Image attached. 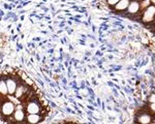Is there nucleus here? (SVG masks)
<instances>
[{
  "mask_svg": "<svg viewBox=\"0 0 155 124\" xmlns=\"http://www.w3.org/2000/svg\"><path fill=\"white\" fill-rule=\"evenodd\" d=\"M129 4H130V0H120L118 3L114 6V8L117 11H127Z\"/></svg>",
  "mask_w": 155,
  "mask_h": 124,
  "instance_id": "obj_6",
  "label": "nucleus"
},
{
  "mask_svg": "<svg viewBox=\"0 0 155 124\" xmlns=\"http://www.w3.org/2000/svg\"><path fill=\"white\" fill-rule=\"evenodd\" d=\"M26 111L28 114H39L41 112V106L35 101H30L26 106Z\"/></svg>",
  "mask_w": 155,
  "mask_h": 124,
  "instance_id": "obj_4",
  "label": "nucleus"
},
{
  "mask_svg": "<svg viewBox=\"0 0 155 124\" xmlns=\"http://www.w3.org/2000/svg\"><path fill=\"white\" fill-rule=\"evenodd\" d=\"M140 9H141V1H139V0H132V1H130L128 8H127V14L134 16V15L139 14Z\"/></svg>",
  "mask_w": 155,
  "mask_h": 124,
  "instance_id": "obj_3",
  "label": "nucleus"
},
{
  "mask_svg": "<svg viewBox=\"0 0 155 124\" xmlns=\"http://www.w3.org/2000/svg\"><path fill=\"white\" fill-rule=\"evenodd\" d=\"M12 117H14V120L16 121V122L20 123V122H22L25 118H26V116H25L24 111L17 110V111H15L14 114H12Z\"/></svg>",
  "mask_w": 155,
  "mask_h": 124,
  "instance_id": "obj_9",
  "label": "nucleus"
},
{
  "mask_svg": "<svg viewBox=\"0 0 155 124\" xmlns=\"http://www.w3.org/2000/svg\"><path fill=\"white\" fill-rule=\"evenodd\" d=\"M154 92H155V91H154Z\"/></svg>",
  "mask_w": 155,
  "mask_h": 124,
  "instance_id": "obj_16",
  "label": "nucleus"
},
{
  "mask_svg": "<svg viewBox=\"0 0 155 124\" xmlns=\"http://www.w3.org/2000/svg\"><path fill=\"white\" fill-rule=\"evenodd\" d=\"M149 109L150 111H152V113H155V103H150Z\"/></svg>",
  "mask_w": 155,
  "mask_h": 124,
  "instance_id": "obj_15",
  "label": "nucleus"
},
{
  "mask_svg": "<svg viewBox=\"0 0 155 124\" xmlns=\"http://www.w3.org/2000/svg\"><path fill=\"white\" fill-rule=\"evenodd\" d=\"M152 116L149 115L148 113H142L139 117L137 118V122L142 123V124H147L152 122Z\"/></svg>",
  "mask_w": 155,
  "mask_h": 124,
  "instance_id": "obj_7",
  "label": "nucleus"
},
{
  "mask_svg": "<svg viewBox=\"0 0 155 124\" xmlns=\"http://www.w3.org/2000/svg\"><path fill=\"white\" fill-rule=\"evenodd\" d=\"M142 21L146 24H155V5L150 4L145 11H143V18Z\"/></svg>",
  "mask_w": 155,
  "mask_h": 124,
  "instance_id": "obj_1",
  "label": "nucleus"
},
{
  "mask_svg": "<svg viewBox=\"0 0 155 124\" xmlns=\"http://www.w3.org/2000/svg\"><path fill=\"white\" fill-rule=\"evenodd\" d=\"M25 93H26V87L21 85V86H18V88H17L16 90V97L17 98H21L22 96L25 95Z\"/></svg>",
  "mask_w": 155,
  "mask_h": 124,
  "instance_id": "obj_11",
  "label": "nucleus"
},
{
  "mask_svg": "<svg viewBox=\"0 0 155 124\" xmlns=\"http://www.w3.org/2000/svg\"><path fill=\"white\" fill-rule=\"evenodd\" d=\"M6 84H7V88H8L9 95H12V94L16 93V90H17V88H18V83H17V81L12 78H8L6 80Z\"/></svg>",
  "mask_w": 155,
  "mask_h": 124,
  "instance_id": "obj_5",
  "label": "nucleus"
},
{
  "mask_svg": "<svg viewBox=\"0 0 155 124\" xmlns=\"http://www.w3.org/2000/svg\"><path fill=\"white\" fill-rule=\"evenodd\" d=\"M0 91H1V94L4 96H6L8 94V88H7V84L5 80H1L0 82Z\"/></svg>",
  "mask_w": 155,
  "mask_h": 124,
  "instance_id": "obj_10",
  "label": "nucleus"
},
{
  "mask_svg": "<svg viewBox=\"0 0 155 124\" xmlns=\"http://www.w3.org/2000/svg\"><path fill=\"white\" fill-rule=\"evenodd\" d=\"M148 101L150 103H155V92L152 93L151 95L148 97Z\"/></svg>",
  "mask_w": 155,
  "mask_h": 124,
  "instance_id": "obj_14",
  "label": "nucleus"
},
{
  "mask_svg": "<svg viewBox=\"0 0 155 124\" xmlns=\"http://www.w3.org/2000/svg\"><path fill=\"white\" fill-rule=\"evenodd\" d=\"M119 1H120V0H107V4H109V5H111V6H115Z\"/></svg>",
  "mask_w": 155,
  "mask_h": 124,
  "instance_id": "obj_13",
  "label": "nucleus"
},
{
  "mask_svg": "<svg viewBox=\"0 0 155 124\" xmlns=\"http://www.w3.org/2000/svg\"><path fill=\"white\" fill-rule=\"evenodd\" d=\"M150 4H151L150 0H142L141 1V9L142 11H145V9H146Z\"/></svg>",
  "mask_w": 155,
  "mask_h": 124,
  "instance_id": "obj_12",
  "label": "nucleus"
},
{
  "mask_svg": "<svg viewBox=\"0 0 155 124\" xmlns=\"http://www.w3.org/2000/svg\"><path fill=\"white\" fill-rule=\"evenodd\" d=\"M1 112H2V115L5 116V117L12 116L15 113V105L9 100L4 101L1 106Z\"/></svg>",
  "mask_w": 155,
  "mask_h": 124,
  "instance_id": "obj_2",
  "label": "nucleus"
},
{
  "mask_svg": "<svg viewBox=\"0 0 155 124\" xmlns=\"http://www.w3.org/2000/svg\"><path fill=\"white\" fill-rule=\"evenodd\" d=\"M26 121L28 123H38L41 121V117L38 115V114H28L26 117Z\"/></svg>",
  "mask_w": 155,
  "mask_h": 124,
  "instance_id": "obj_8",
  "label": "nucleus"
}]
</instances>
